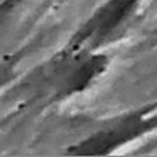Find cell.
Segmentation results:
<instances>
[{
	"label": "cell",
	"instance_id": "cell-1",
	"mask_svg": "<svg viewBox=\"0 0 157 157\" xmlns=\"http://www.w3.org/2000/svg\"><path fill=\"white\" fill-rule=\"evenodd\" d=\"M157 128V106L120 117L114 124L91 135L69 150L73 155H106Z\"/></svg>",
	"mask_w": 157,
	"mask_h": 157
},
{
	"label": "cell",
	"instance_id": "cell-2",
	"mask_svg": "<svg viewBox=\"0 0 157 157\" xmlns=\"http://www.w3.org/2000/svg\"><path fill=\"white\" fill-rule=\"evenodd\" d=\"M141 0H108L78 29L72 39L69 52L72 55L90 52L112 36L135 13Z\"/></svg>",
	"mask_w": 157,
	"mask_h": 157
},
{
	"label": "cell",
	"instance_id": "cell-3",
	"mask_svg": "<svg viewBox=\"0 0 157 157\" xmlns=\"http://www.w3.org/2000/svg\"><path fill=\"white\" fill-rule=\"evenodd\" d=\"M75 58V66L66 72L63 84L61 87V94L63 97L86 90L95 78L99 77V75L105 71L108 65V58L105 55L92 54L91 51L76 54Z\"/></svg>",
	"mask_w": 157,
	"mask_h": 157
},
{
	"label": "cell",
	"instance_id": "cell-4",
	"mask_svg": "<svg viewBox=\"0 0 157 157\" xmlns=\"http://www.w3.org/2000/svg\"><path fill=\"white\" fill-rule=\"evenodd\" d=\"M14 66L11 62H4L0 63V88L4 84H7L11 78L14 77Z\"/></svg>",
	"mask_w": 157,
	"mask_h": 157
},
{
	"label": "cell",
	"instance_id": "cell-5",
	"mask_svg": "<svg viewBox=\"0 0 157 157\" xmlns=\"http://www.w3.org/2000/svg\"><path fill=\"white\" fill-rule=\"evenodd\" d=\"M24 0H0V13H4L7 10H11L13 7H15L17 4L22 3Z\"/></svg>",
	"mask_w": 157,
	"mask_h": 157
}]
</instances>
